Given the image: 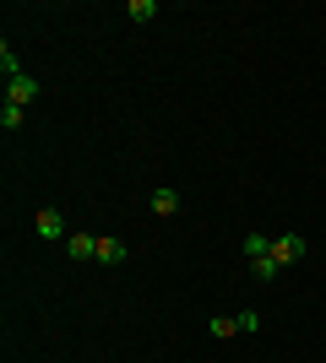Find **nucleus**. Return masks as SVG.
<instances>
[{"instance_id":"obj_6","label":"nucleus","mask_w":326,"mask_h":363,"mask_svg":"<svg viewBox=\"0 0 326 363\" xmlns=\"http://www.w3.org/2000/svg\"><path fill=\"white\" fill-rule=\"evenodd\" d=\"M147 206H153L158 217H174V212H180V190H153V201H147Z\"/></svg>"},{"instance_id":"obj_1","label":"nucleus","mask_w":326,"mask_h":363,"mask_svg":"<svg viewBox=\"0 0 326 363\" xmlns=\"http://www.w3.org/2000/svg\"><path fill=\"white\" fill-rule=\"evenodd\" d=\"M38 92H44V82L22 71V76H11V82H6V104H22V108H28L33 98H38Z\"/></svg>"},{"instance_id":"obj_2","label":"nucleus","mask_w":326,"mask_h":363,"mask_svg":"<svg viewBox=\"0 0 326 363\" xmlns=\"http://www.w3.org/2000/svg\"><path fill=\"white\" fill-rule=\"evenodd\" d=\"M98 260H104V266H125V260H131V244L114 239V233H98Z\"/></svg>"},{"instance_id":"obj_11","label":"nucleus","mask_w":326,"mask_h":363,"mask_svg":"<svg viewBox=\"0 0 326 363\" xmlns=\"http://www.w3.org/2000/svg\"><path fill=\"white\" fill-rule=\"evenodd\" d=\"M0 76H6V82H11V76H22V60L11 55V38L0 44Z\"/></svg>"},{"instance_id":"obj_8","label":"nucleus","mask_w":326,"mask_h":363,"mask_svg":"<svg viewBox=\"0 0 326 363\" xmlns=\"http://www.w3.org/2000/svg\"><path fill=\"white\" fill-rule=\"evenodd\" d=\"M22 120H28L22 104H0V130H22Z\"/></svg>"},{"instance_id":"obj_3","label":"nucleus","mask_w":326,"mask_h":363,"mask_svg":"<svg viewBox=\"0 0 326 363\" xmlns=\"http://www.w3.org/2000/svg\"><path fill=\"white\" fill-rule=\"evenodd\" d=\"M272 260H278V266H294V260H305V239H299V233H283V239H272Z\"/></svg>"},{"instance_id":"obj_4","label":"nucleus","mask_w":326,"mask_h":363,"mask_svg":"<svg viewBox=\"0 0 326 363\" xmlns=\"http://www.w3.org/2000/svg\"><path fill=\"white\" fill-rule=\"evenodd\" d=\"M33 228H38V239H49V244H55V239H65V217L55 212V206H44V212L33 217Z\"/></svg>"},{"instance_id":"obj_5","label":"nucleus","mask_w":326,"mask_h":363,"mask_svg":"<svg viewBox=\"0 0 326 363\" xmlns=\"http://www.w3.org/2000/svg\"><path fill=\"white\" fill-rule=\"evenodd\" d=\"M65 255L71 260H98V233H71V239H65Z\"/></svg>"},{"instance_id":"obj_7","label":"nucleus","mask_w":326,"mask_h":363,"mask_svg":"<svg viewBox=\"0 0 326 363\" xmlns=\"http://www.w3.org/2000/svg\"><path fill=\"white\" fill-rule=\"evenodd\" d=\"M125 16H131V22H153V16H158V0H125Z\"/></svg>"},{"instance_id":"obj_9","label":"nucleus","mask_w":326,"mask_h":363,"mask_svg":"<svg viewBox=\"0 0 326 363\" xmlns=\"http://www.w3.org/2000/svg\"><path fill=\"white\" fill-rule=\"evenodd\" d=\"M278 272H283V266H278L272 255H256V260H250V277H256V282H272Z\"/></svg>"},{"instance_id":"obj_10","label":"nucleus","mask_w":326,"mask_h":363,"mask_svg":"<svg viewBox=\"0 0 326 363\" xmlns=\"http://www.w3.org/2000/svg\"><path fill=\"white\" fill-rule=\"evenodd\" d=\"M207 331H212L217 342H229V336H239V315H217L212 325H207Z\"/></svg>"},{"instance_id":"obj_12","label":"nucleus","mask_w":326,"mask_h":363,"mask_svg":"<svg viewBox=\"0 0 326 363\" xmlns=\"http://www.w3.org/2000/svg\"><path fill=\"white\" fill-rule=\"evenodd\" d=\"M256 255H272V239H266V233H245V260H256Z\"/></svg>"}]
</instances>
